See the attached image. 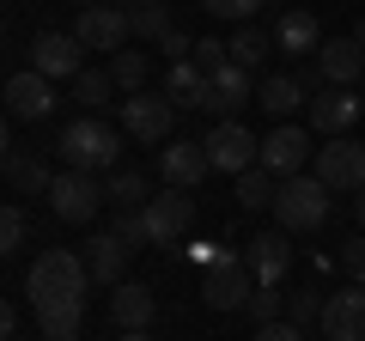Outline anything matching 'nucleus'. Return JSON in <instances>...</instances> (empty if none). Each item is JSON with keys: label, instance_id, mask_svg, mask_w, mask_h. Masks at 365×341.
I'll list each match as a JSON object with an SVG mask.
<instances>
[{"label": "nucleus", "instance_id": "39448f33", "mask_svg": "<svg viewBox=\"0 0 365 341\" xmlns=\"http://www.w3.org/2000/svg\"><path fill=\"white\" fill-rule=\"evenodd\" d=\"M104 208H110V195H104V183H98L91 170H61V177H55L49 213H55L61 225H91Z\"/></svg>", "mask_w": 365, "mask_h": 341}, {"label": "nucleus", "instance_id": "f3484780", "mask_svg": "<svg viewBox=\"0 0 365 341\" xmlns=\"http://www.w3.org/2000/svg\"><path fill=\"white\" fill-rule=\"evenodd\" d=\"M244 263H250V275H256V287H280V280L292 275V244H287V232H256L244 244Z\"/></svg>", "mask_w": 365, "mask_h": 341}, {"label": "nucleus", "instance_id": "b1692460", "mask_svg": "<svg viewBox=\"0 0 365 341\" xmlns=\"http://www.w3.org/2000/svg\"><path fill=\"white\" fill-rule=\"evenodd\" d=\"M55 177H61V170H49L43 153H6V189H13V195H49Z\"/></svg>", "mask_w": 365, "mask_h": 341}, {"label": "nucleus", "instance_id": "c85d7f7f", "mask_svg": "<svg viewBox=\"0 0 365 341\" xmlns=\"http://www.w3.org/2000/svg\"><path fill=\"white\" fill-rule=\"evenodd\" d=\"M146 73H153V61H146V49H122L110 55V79H116V92H146Z\"/></svg>", "mask_w": 365, "mask_h": 341}, {"label": "nucleus", "instance_id": "6ab92c4d", "mask_svg": "<svg viewBox=\"0 0 365 341\" xmlns=\"http://www.w3.org/2000/svg\"><path fill=\"white\" fill-rule=\"evenodd\" d=\"M128 256H134V250L122 244L116 232H91V238H86V268H91V287H110V292H116L122 280H128Z\"/></svg>", "mask_w": 365, "mask_h": 341}, {"label": "nucleus", "instance_id": "a211bd4d", "mask_svg": "<svg viewBox=\"0 0 365 341\" xmlns=\"http://www.w3.org/2000/svg\"><path fill=\"white\" fill-rule=\"evenodd\" d=\"M323 341H365V287H341L323 299Z\"/></svg>", "mask_w": 365, "mask_h": 341}, {"label": "nucleus", "instance_id": "f8f14e48", "mask_svg": "<svg viewBox=\"0 0 365 341\" xmlns=\"http://www.w3.org/2000/svg\"><path fill=\"white\" fill-rule=\"evenodd\" d=\"M359 116H365V92H359V86H323V92L311 98V128L323 134V141L353 134Z\"/></svg>", "mask_w": 365, "mask_h": 341}, {"label": "nucleus", "instance_id": "423d86ee", "mask_svg": "<svg viewBox=\"0 0 365 341\" xmlns=\"http://www.w3.org/2000/svg\"><path fill=\"white\" fill-rule=\"evenodd\" d=\"M311 177H323V183H329V195H359V189H365V141L341 134V141L317 146Z\"/></svg>", "mask_w": 365, "mask_h": 341}, {"label": "nucleus", "instance_id": "393cba45", "mask_svg": "<svg viewBox=\"0 0 365 341\" xmlns=\"http://www.w3.org/2000/svg\"><path fill=\"white\" fill-rule=\"evenodd\" d=\"M165 98L177 110H201V98H207V67L189 55V61H170V73H165Z\"/></svg>", "mask_w": 365, "mask_h": 341}, {"label": "nucleus", "instance_id": "ddd939ff", "mask_svg": "<svg viewBox=\"0 0 365 341\" xmlns=\"http://www.w3.org/2000/svg\"><path fill=\"white\" fill-rule=\"evenodd\" d=\"M244 104H256V79H250V67L225 61L220 73H207V98H201V110H207L213 122H237Z\"/></svg>", "mask_w": 365, "mask_h": 341}, {"label": "nucleus", "instance_id": "7c9ffc66", "mask_svg": "<svg viewBox=\"0 0 365 341\" xmlns=\"http://www.w3.org/2000/svg\"><path fill=\"white\" fill-rule=\"evenodd\" d=\"M170 6L165 0H153V6H134V43H165L170 37Z\"/></svg>", "mask_w": 365, "mask_h": 341}, {"label": "nucleus", "instance_id": "72a5a7b5", "mask_svg": "<svg viewBox=\"0 0 365 341\" xmlns=\"http://www.w3.org/2000/svg\"><path fill=\"white\" fill-rule=\"evenodd\" d=\"M110 232L122 238V244L128 250H140V244H153V238H146V213L140 208H128V213H116V220H110Z\"/></svg>", "mask_w": 365, "mask_h": 341}, {"label": "nucleus", "instance_id": "49530a36", "mask_svg": "<svg viewBox=\"0 0 365 341\" xmlns=\"http://www.w3.org/2000/svg\"><path fill=\"white\" fill-rule=\"evenodd\" d=\"M359 92H365V86H359Z\"/></svg>", "mask_w": 365, "mask_h": 341}, {"label": "nucleus", "instance_id": "f03ea898", "mask_svg": "<svg viewBox=\"0 0 365 341\" xmlns=\"http://www.w3.org/2000/svg\"><path fill=\"white\" fill-rule=\"evenodd\" d=\"M55 158H61V170H122V128H110V122L98 116H73L61 128V141H55Z\"/></svg>", "mask_w": 365, "mask_h": 341}, {"label": "nucleus", "instance_id": "c756f323", "mask_svg": "<svg viewBox=\"0 0 365 341\" xmlns=\"http://www.w3.org/2000/svg\"><path fill=\"white\" fill-rule=\"evenodd\" d=\"M225 49H232V61H237V67H250V73H256V67L274 55V31H250V25H244L232 43H225Z\"/></svg>", "mask_w": 365, "mask_h": 341}, {"label": "nucleus", "instance_id": "37998d69", "mask_svg": "<svg viewBox=\"0 0 365 341\" xmlns=\"http://www.w3.org/2000/svg\"><path fill=\"white\" fill-rule=\"evenodd\" d=\"M353 43H359V49H365V19H359V25H353Z\"/></svg>", "mask_w": 365, "mask_h": 341}, {"label": "nucleus", "instance_id": "2eb2a0df", "mask_svg": "<svg viewBox=\"0 0 365 341\" xmlns=\"http://www.w3.org/2000/svg\"><path fill=\"white\" fill-rule=\"evenodd\" d=\"M55 79H43L37 67H25V73H13L6 79V116L13 122H49L55 116Z\"/></svg>", "mask_w": 365, "mask_h": 341}, {"label": "nucleus", "instance_id": "2f4dec72", "mask_svg": "<svg viewBox=\"0 0 365 341\" xmlns=\"http://www.w3.org/2000/svg\"><path fill=\"white\" fill-rule=\"evenodd\" d=\"M25 238H31L25 208H19V201H6V213H0V256H19V250H25Z\"/></svg>", "mask_w": 365, "mask_h": 341}, {"label": "nucleus", "instance_id": "9b49d317", "mask_svg": "<svg viewBox=\"0 0 365 341\" xmlns=\"http://www.w3.org/2000/svg\"><path fill=\"white\" fill-rule=\"evenodd\" d=\"M304 158H317L311 128H299V122H274V128L262 134V170H274L280 183H287V177H304Z\"/></svg>", "mask_w": 365, "mask_h": 341}, {"label": "nucleus", "instance_id": "1a4fd4ad", "mask_svg": "<svg viewBox=\"0 0 365 341\" xmlns=\"http://www.w3.org/2000/svg\"><path fill=\"white\" fill-rule=\"evenodd\" d=\"M201 146H207L213 170H225V177H244V170L262 165V141L244 128V122H213V128L201 134Z\"/></svg>", "mask_w": 365, "mask_h": 341}, {"label": "nucleus", "instance_id": "4be33fe9", "mask_svg": "<svg viewBox=\"0 0 365 341\" xmlns=\"http://www.w3.org/2000/svg\"><path fill=\"white\" fill-rule=\"evenodd\" d=\"M153 317H158V299H153L146 280H122L110 292V323L116 329H153Z\"/></svg>", "mask_w": 365, "mask_h": 341}, {"label": "nucleus", "instance_id": "a18cd8bd", "mask_svg": "<svg viewBox=\"0 0 365 341\" xmlns=\"http://www.w3.org/2000/svg\"><path fill=\"white\" fill-rule=\"evenodd\" d=\"M79 6H86V0H79Z\"/></svg>", "mask_w": 365, "mask_h": 341}, {"label": "nucleus", "instance_id": "f704fd0d", "mask_svg": "<svg viewBox=\"0 0 365 341\" xmlns=\"http://www.w3.org/2000/svg\"><path fill=\"white\" fill-rule=\"evenodd\" d=\"M280 305H287V299H280V287H256V299H250L244 311L256 317V329H262V323H280Z\"/></svg>", "mask_w": 365, "mask_h": 341}, {"label": "nucleus", "instance_id": "20e7f679", "mask_svg": "<svg viewBox=\"0 0 365 341\" xmlns=\"http://www.w3.org/2000/svg\"><path fill=\"white\" fill-rule=\"evenodd\" d=\"M250 299H256L250 263L232 256V250H213V263L201 268V305H207V311H244Z\"/></svg>", "mask_w": 365, "mask_h": 341}, {"label": "nucleus", "instance_id": "cd10ccee", "mask_svg": "<svg viewBox=\"0 0 365 341\" xmlns=\"http://www.w3.org/2000/svg\"><path fill=\"white\" fill-rule=\"evenodd\" d=\"M73 98H79V110H86V116H98V110L116 98V79H110V67H86V73L73 79Z\"/></svg>", "mask_w": 365, "mask_h": 341}, {"label": "nucleus", "instance_id": "a878e982", "mask_svg": "<svg viewBox=\"0 0 365 341\" xmlns=\"http://www.w3.org/2000/svg\"><path fill=\"white\" fill-rule=\"evenodd\" d=\"M232 195H237L244 213H268L274 201H280V177L256 165V170H244V177H232Z\"/></svg>", "mask_w": 365, "mask_h": 341}, {"label": "nucleus", "instance_id": "7ed1b4c3", "mask_svg": "<svg viewBox=\"0 0 365 341\" xmlns=\"http://www.w3.org/2000/svg\"><path fill=\"white\" fill-rule=\"evenodd\" d=\"M329 208H335L329 183L304 170V177H287V183H280L274 220H280V232H323V225H329Z\"/></svg>", "mask_w": 365, "mask_h": 341}, {"label": "nucleus", "instance_id": "0eeeda50", "mask_svg": "<svg viewBox=\"0 0 365 341\" xmlns=\"http://www.w3.org/2000/svg\"><path fill=\"white\" fill-rule=\"evenodd\" d=\"M170 128H177V104H170L165 92H134V98H122V134H128L134 146H165Z\"/></svg>", "mask_w": 365, "mask_h": 341}, {"label": "nucleus", "instance_id": "58836bf2", "mask_svg": "<svg viewBox=\"0 0 365 341\" xmlns=\"http://www.w3.org/2000/svg\"><path fill=\"white\" fill-rule=\"evenodd\" d=\"M250 341H304V329L280 317V323H262V329H256V335H250Z\"/></svg>", "mask_w": 365, "mask_h": 341}, {"label": "nucleus", "instance_id": "e433bc0d", "mask_svg": "<svg viewBox=\"0 0 365 341\" xmlns=\"http://www.w3.org/2000/svg\"><path fill=\"white\" fill-rule=\"evenodd\" d=\"M207 6V19H256L268 0H201Z\"/></svg>", "mask_w": 365, "mask_h": 341}, {"label": "nucleus", "instance_id": "f257e3e1", "mask_svg": "<svg viewBox=\"0 0 365 341\" xmlns=\"http://www.w3.org/2000/svg\"><path fill=\"white\" fill-rule=\"evenodd\" d=\"M86 287H91V268L86 256L73 250H37V263L25 268V299L37 311V329L49 341H79V323H86Z\"/></svg>", "mask_w": 365, "mask_h": 341}, {"label": "nucleus", "instance_id": "a19ab883", "mask_svg": "<svg viewBox=\"0 0 365 341\" xmlns=\"http://www.w3.org/2000/svg\"><path fill=\"white\" fill-rule=\"evenodd\" d=\"M353 213H359V232H365V189H359V195H353Z\"/></svg>", "mask_w": 365, "mask_h": 341}, {"label": "nucleus", "instance_id": "c03bdc74", "mask_svg": "<svg viewBox=\"0 0 365 341\" xmlns=\"http://www.w3.org/2000/svg\"><path fill=\"white\" fill-rule=\"evenodd\" d=\"M116 6H128V13H134V6H153V0H116Z\"/></svg>", "mask_w": 365, "mask_h": 341}, {"label": "nucleus", "instance_id": "4c0bfd02", "mask_svg": "<svg viewBox=\"0 0 365 341\" xmlns=\"http://www.w3.org/2000/svg\"><path fill=\"white\" fill-rule=\"evenodd\" d=\"M195 61H201V67H207V73H220V67H225V61H232V49H225V43H220V37H195Z\"/></svg>", "mask_w": 365, "mask_h": 341}, {"label": "nucleus", "instance_id": "9d476101", "mask_svg": "<svg viewBox=\"0 0 365 341\" xmlns=\"http://www.w3.org/2000/svg\"><path fill=\"white\" fill-rule=\"evenodd\" d=\"M146 238H153V250H177L182 238H189V225H195V201H189V189H165V195L146 201Z\"/></svg>", "mask_w": 365, "mask_h": 341}, {"label": "nucleus", "instance_id": "412c9836", "mask_svg": "<svg viewBox=\"0 0 365 341\" xmlns=\"http://www.w3.org/2000/svg\"><path fill=\"white\" fill-rule=\"evenodd\" d=\"M317 73L329 79V86H365V49L347 37H329L323 49H317Z\"/></svg>", "mask_w": 365, "mask_h": 341}, {"label": "nucleus", "instance_id": "5701e85b", "mask_svg": "<svg viewBox=\"0 0 365 341\" xmlns=\"http://www.w3.org/2000/svg\"><path fill=\"white\" fill-rule=\"evenodd\" d=\"M256 104L268 110L274 122H287L292 110H311V86H304L299 73H274V79H262V86H256Z\"/></svg>", "mask_w": 365, "mask_h": 341}, {"label": "nucleus", "instance_id": "ea45409f", "mask_svg": "<svg viewBox=\"0 0 365 341\" xmlns=\"http://www.w3.org/2000/svg\"><path fill=\"white\" fill-rule=\"evenodd\" d=\"M0 335H6V341L19 335V305H6V311H0Z\"/></svg>", "mask_w": 365, "mask_h": 341}, {"label": "nucleus", "instance_id": "473e14b6", "mask_svg": "<svg viewBox=\"0 0 365 341\" xmlns=\"http://www.w3.org/2000/svg\"><path fill=\"white\" fill-rule=\"evenodd\" d=\"M287 323H299V329H311V323H323V292H311V287H299V292H287Z\"/></svg>", "mask_w": 365, "mask_h": 341}, {"label": "nucleus", "instance_id": "bb28decb", "mask_svg": "<svg viewBox=\"0 0 365 341\" xmlns=\"http://www.w3.org/2000/svg\"><path fill=\"white\" fill-rule=\"evenodd\" d=\"M104 195H110L116 213H128V208H146V201H153V183H146V170H110Z\"/></svg>", "mask_w": 365, "mask_h": 341}, {"label": "nucleus", "instance_id": "dca6fc26", "mask_svg": "<svg viewBox=\"0 0 365 341\" xmlns=\"http://www.w3.org/2000/svg\"><path fill=\"white\" fill-rule=\"evenodd\" d=\"M207 170H213V158H207L201 141H165L158 146V177H165L170 189H195Z\"/></svg>", "mask_w": 365, "mask_h": 341}, {"label": "nucleus", "instance_id": "aec40b11", "mask_svg": "<svg viewBox=\"0 0 365 341\" xmlns=\"http://www.w3.org/2000/svg\"><path fill=\"white\" fill-rule=\"evenodd\" d=\"M323 43H329V37H323V25H317L311 6H292V13L274 19V49L287 55V61H299V55H317Z\"/></svg>", "mask_w": 365, "mask_h": 341}, {"label": "nucleus", "instance_id": "4468645a", "mask_svg": "<svg viewBox=\"0 0 365 341\" xmlns=\"http://www.w3.org/2000/svg\"><path fill=\"white\" fill-rule=\"evenodd\" d=\"M31 67H37L43 79H79V73H86V43H79L73 31H37V43H31Z\"/></svg>", "mask_w": 365, "mask_h": 341}, {"label": "nucleus", "instance_id": "6e6552de", "mask_svg": "<svg viewBox=\"0 0 365 341\" xmlns=\"http://www.w3.org/2000/svg\"><path fill=\"white\" fill-rule=\"evenodd\" d=\"M73 37L86 43V49H110V55H122V49L134 43V13H128V6H116V0H91V6H79Z\"/></svg>", "mask_w": 365, "mask_h": 341}, {"label": "nucleus", "instance_id": "79ce46f5", "mask_svg": "<svg viewBox=\"0 0 365 341\" xmlns=\"http://www.w3.org/2000/svg\"><path fill=\"white\" fill-rule=\"evenodd\" d=\"M122 341H153V335H146V329H122Z\"/></svg>", "mask_w": 365, "mask_h": 341}, {"label": "nucleus", "instance_id": "c9c22d12", "mask_svg": "<svg viewBox=\"0 0 365 341\" xmlns=\"http://www.w3.org/2000/svg\"><path fill=\"white\" fill-rule=\"evenodd\" d=\"M341 268H347V280L353 287H365V232L359 238H347V244H341V256H335Z\"/></svg>", "mask_w": 365, "mask_h": 341}]
</instances>
